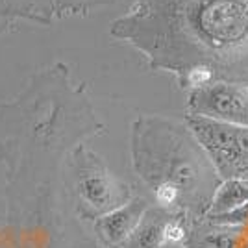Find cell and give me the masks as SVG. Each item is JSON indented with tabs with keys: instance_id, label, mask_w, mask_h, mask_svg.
Wrapping results in <instances>:
<instances>
[{
	"instance_id": "8fae6325",
	"label": "cell",
	"mask_w": 248,
	"mask_h": 248,
	"mask_svg": "<svg viewBox=\"0 0 248 248\" xmlns=\"http://www.w3.org/2000/svg\"><path fill=\"white\" fill-rule=\"evenodd\" d=\"M248 204V178L226 180L217 189L209 215H224Z\"/></svg>"
},
{
	"instance_id": "8992f818",
	"label": "cell",
	"mask_w": 248,
	"mask_h": 248,
	"mask_svg": "<svg viewBox=\"0 0 248 248\" xmlns=\"http://www.w3.org/2000/svg\"><path fill=\"white\" fill-rule=\"evenodd\" d=\"M186 113L248 128V87L217 82L189 91Z\"/></svg>"
},
{
	"instance_id": "30bf717a",
	"label": "cell",
	"mask_w": 248,
	"mask_h": 248,
	"mask_svg": "<svg viewBox=\"0 0 248 248\" xmlns=\"http://www.w3.org/2000/svg\"><path fill=\"white\" fill-rule=\"evenodd\" d=\"M172 213L174 211H167L152 204L146 209L139 226L124 241L121 248H169L165 239V226Z\"/></svg>"
},
{
	"instance_id": "6da1fadb",
	"label": "cell",
	"mask_w": 248,
	"mask_h": 248,
	"mask_svg": "<svg viewBox=\"0 0 248 248\" xmlns=\"http://www.w3.org/2000/svg\"><path fill=\"white\" fill-rule=\"evenodd\" d=\"M104 134L82 83L65 63L31 76L0 106V163L6 172L8 228L15 237H45L48 248H85L65 202L63 174L78 145Z\"/></svg>"
},
{
	"instance_id": "277c9868",
	"label": "cell",
	"mask_w": 248,
	"mask_h": 248,
	"mask_svg": "<svg viewBox=\"0 0 248 248\" xmlns=\"http://www.w3.org/2000/svg\"><path fill=\"white\" fill-rule=\"evenodd\" d=\"M65 202L74 228L87 248H98L89 233L96 218L128 204L135 197L134 187L121 180L87 143L74 148L63 174Z\"/></svg>"
},
{
	"instance_id": "5b68a950",
	"label": "cell",
	"mask_w": 248,
	"mask_h": 248,
	"mask_svg": "<svg viewBox=\"0 0 248 248\" xmlns=\"http://www.w3.org/2000/svg\"><path fill=\"white\" fill-rule=\"evenodd\" d=\"M204 146L222 182L248 178V128L187 115L184 117Z\"/></svg>"
},
{
	"instance_id": "7a4b0ae2",
	"label": "cell",
	"mask_w": 248,
	"mask_h": 248,
	"mask_svg": "<svg viewBox=\"0 0 248 248\" xmlns=\"http://www.w3.org/2000/svg\"><path fill=\"white\" fill-rule=\"evenodd\" d=\"M109 35L180 82L198 67L248 87V0H135Z\"/></svg>"
},
{
	"instance_id": "9c48e42d",
	"label": "cell",
	"mask_w": 248,
	"mask_h": 248,
	"mask_svg": "<svg viewBox=\"0 0 248 248\" xmlns=\"http://www.w3.org/2000/svg\"><path fill=\"white\" fill-rule=\"evenodd\" d=\"M187 248H248V222H222L211 215L197 218Z\"/></svg>"
},
{
	"instance_id": "3957f363",
	"label": "cell",
	"mask_w": 248,
	"mask_h": 248,
	"mask_svg": "<svg viewBox=\"0 0 248 248\" xmlns=\"http://www.w3.org/2000/svg\"><path fill=\"white\" fill-rule=\"evenodd\" d=\"M132 167L152 204L206 217L222 180L186 121L165 115H139L132 123Z\"/></svg>"
},
{
	"instance_id": "52a82bcc",
	"label": "cell",
	"mask_w": 248,
	"mask_h": 248,
	"mask_svg": "<svg viewBox=\"0 0 248 248\" xmlns=\"http://www.w3.org/2000/svg\"><path fill=\"white\" fill-rule=\"evenodd\" d=\"M119 0H0V11L15 21L48 26L71 17H89L93 11Z\"/></svg>"
},
{
	"instance_id": "ba28073f",
	"label": "cell",
	"mask_w": 248,
	"mask_h": 248,
	"mask_svg": "<svg viewBox=\"0 0 248 248\" xmlns=\"http://www.w3.org/2000/svg\"><path fill=\"white\" fill-rule=\"evenodd\" d=\"M152 206L150 198L135 195L128 204L109 211L108 215L96 218L89 226V233L98 248H121L124 241L134 233L146 209Z\"/></svg>"
}]
</instances>
